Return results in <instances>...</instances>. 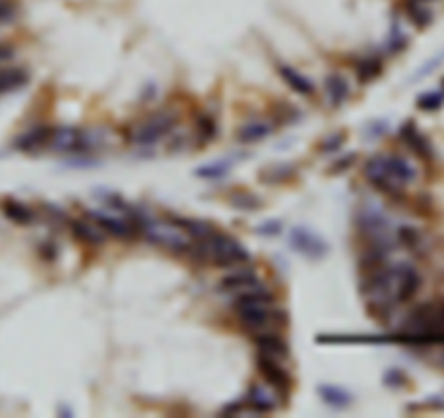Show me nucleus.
<instances>
[{
  "label": "nucleus",
  "instance_id": "nucleus-12",
  "mask_svg": "<svg viewBox=\"0 0 444 418\" xmlns=\"http://www.w3.org/2000/svg\"><path fill=\"white\" fill-rule=\"evenodd\" d=\"M384 162H386V170L390 172L392 179H397L401 185H409L416 181V168L407 162L405 157L399 155H384Z\"/></svg>",
  "mask_w": 444,
  "mask_h": 418
},
{
  "label": "nucleus",
  "instance_id": "nucleus-21",
  "mask_svg": "<svg viewBox=\"0 0 444 418\" xmlns=\"http://www.w3.org/2000/svg\"><path fill=\"white\" fill-rule=\"evenodd\" d=\"M272 131V126L264 120H253V122H246L240 131H238V142L242 144H253V142H261L266 140Z\"/></svg>",
  "mask_w": 444,
  "mask_h": 418
},
{
  "label": "nucleus",
  "instance_id": "nucleus-2",
  "mask_svg": "<svg viewBox=\"0 0 444 418\" xmlns=\"http://www.w3.org/2000/svg\"><path fill=\"white\" fill-rule=\"evenodd\" d=\"M274 301L270 303H253V305H242V308H233L238 314V320L244 329H249L253 335L266 333V331H279L286 323L288 316L283 310H277Z\"/></svg>",
  "mask_w": 444,
  "mask_h": 418
},
{
  "label": "nucleus",
  "instance_id": "nucleus-25",
  "mask_svg": "<svg viewBox=\"0 0 444 418\" xmlns=\"http://www.w3.org/2000/svg\"><path fill=\"white\" fill-rule=\"evenodd\" d=\"M233 162L231 159H227V162H216V164H209V166H203L196 170V174L201 176V179H220V176H224L229 170H231Z\"/></svg>",
  "mask_w": 444,
  "mask_h": 418
},
{
  "label": "nucleus",
  "instance_id": "nucleus-35",
  "mask_svg": "<svg viewBox=\"0 0 444 418\" xmlns=\"http://www.w3.org/2000/svg\"><path fill=\"white\" fill-rule=\"evenodd\" d=\"M0 57H3V59H9V57H11V46H7V44L0 42Z\"/></svg>",
  "mask_w": 444,
  "mask_h": 418
},
{
  "label": "nucleus",
  "instance_id": "nucleus-1",
  "mask_svg": "<svg viewBox=\"0 0 444 418\" xmlns=\"http://www.w3.org/2000/svg\"><path fill=\"white\" fill-rule=\"evenodd\" d=\"M188 253H194L201 262H211L216 266H244L251 262V255L242 246V242L220 231H213L209 237L199 240L194 249L190 246Z\"/></svg>",
  "mask_w": 444,
  "mask_h": 418
},
{
  "label": "nucleus",
  "instance_id": "nucleus-15",
  "mask_svg": "<svg viewBox=\"0 0 444 418\" xmlns=\"http://www.w3.org/2000/svg\"><path fill=\"white\" fill-rule=\"evenodd\" d=\"M401 137H403V142L407 144L409 149H412L418 157H422V159H431V144H429V140H427L418 128L412 124V122H407V124H403V128H401Z\"/></svg>",
  "mask_w": 444,
  "mask_h": 418
},
{
  "label": "nucleus",
  "instance_id": "nucleus-31",
  "mask_svg": "<svg viewBox=\"0 0 444 418\" xmlns=\"http://www.w3.org/2000/svg\"><path fill=\"white\" fill-rule=\"evenodd\" d=\"M342 140H344L342 133H336V135H331V137H327V140L320 144V151H322V153H334L336 149L342 147Z\"/></svg>",
  "mask_w": 444,
  "mask_h": 418
},
{
  "label": "nucleus",
  "instance_id": "nucleus-29",
  "mask_svg": "<svg viewBox=\"0 0 444 418\" xmlns=\"http://www.w3.org/2000/svg\"><path fill=\"white\" fill-rule=\"evenodd\" d=\"M405 46H407V37L403 35V31L394 28L390 33V40H388V48L392 53H399V51H403Z\"/></svg>",
  "mask_w": 444,
  "mask_h": 418
},
{
  "label": "nucleus",
  "instance_id": "nucleus-10",
  "mask_svg": "<svg viewBox=\"0 0 444 418\" xmlns=\"http://www.w3.org/2000/svg\"><path fill=\"white\" fill-rule=\"evenodd\" d=\"M257 285H261L257 272L251 270V268H240L236 272H229L227 277H222L218 287L222 292H229V294L236 296V294L246 292V290H251V287H257Z\"/></svg>",
  "mask_w": 444,
  "mask_h": 418
},
{
  "label": "nucleus",
  "instance_id": "nucleus-20",
  "mask_svg": "<svg viewBox=\"0 0 444 418\" xmlns=\"http://www.w3.org/2000/svg\"><path fill=\"white\" fill-rule=\"evenodd\" d=\"M324 94H327L329 103L334 107H340L349 99V83L344 81V76H340V74H329L324 78Z\"/></svg>",
  "mask_w": 444,
  "mask_h": 418
},
{
  "label": "nucleus",
  "instance_id": "nucleus-8",
  "mask_svg": "<svg viewBox=\"0 0 444 418\" xmlns=\"http://www.w3.org/2000/svg\"><path fill=\"white\" fill-rule=\"evenodd\" d=\"M290 244L294 251H299L301 255L309 257V260H320L327 255L329 246L322 237H318L314 231H309L305 227H294L290 233Z\"/></svg>",
  "mask_w": 444,
  "mask_h": 418
},
{
  "label": "nucleus",
  "instance_id": "nucleus-3",
  "mask_svg": "<svg viewBox=\"0 0 444 418\" xmlns=\"http://www.w3.org/2000/svg\"><path fill=\"white\" fill-rule=\"evenodd\" d=\"M138 227L142 229L144 237L151 244L163 246L174 253H188L192 246V240L183 233V229L174 222H163V220H148L140 216Z\"/></svg>",
  "mask_w": 444,
  "mask_h": 418
},
{
  "label": "nucleus",
  "instance_id": "nucleus-22",
  "mask_svg": "<svg viewBox=\"0 0 444 418\" xmlns=\"http://www.w3.org/2000/svg\"><path fill=\"white\" fill-rule=\"evenodd\" d=\"M3 212L15 224H28V222H33V218H35V214H33L31 207H26L20 201H13V199H5L3 201Z\"/></svg>",
  "mask_w": 444,
  "mask_h": 418
},
{
  "label": "nucleus",
  "instance_id": "nucleus-28",
  "mask_svg": "<svg viewBox=\"0 0 444 418\" xmlns=\"http://www.w3.org/2000/svg\"><path fill=\"white\" fill-rule=\"evenodd\" d=\"M264 174H272V176H264L261 181H266V183H279V181H288L290 176L294 174V168H290V166H274V168L266 170Z\"/></svg>",
  "mask_w": 444,
  "mask_h": 418
},
{
  "label": "nucleus",
  "instance_id": "nucleus-32",
  "mask_svg": "<svg viewBox=\"0 0 444 418\" xmlns=\"http://www.w3.org/2000/svg\"><path fill=\"white\" fill-rule=\"evenodd\" d=\"M257 233L259 235H277V233H281V222H279V220H268V222L261 224V227H257Z\"/></svg>",
  "mask_w": 444,
  "mask_h": 418
},
{
  "label": "nucleus",
  "instance_id": "nucleus-17",
  "mask_svg": "<svg viewBox=\"0 0 444 418\" xmlns=\"http://www.w3.org/2000/svg\"><path fill=\"white\" fill-rule=\"evenodd\" d=\"M279 76L283 78V81L296 92V94H301V96H311L316 92L314 83L309 81L307 76H303L296 68L292 66H286V63H279Z\"/></svg>",
  "mask_w": 444,
  "mask_h": 418
},
{
  "label": "nucleus",
  "instance_id": "nucleus-4",
  "mask_svg": "<svg viewBox=\"0 0 444 418\" xmlns=\"http://www.w3.org/2000/svg\"><path fill=\"white\" fill-rule=\"evenodd\" d=\"M364 176H366V181L372 187L384 192V194H388V197H403V185L397 179H392L390 172L386 170L384 155H375V157L368 159L366 166H364Z\"/></svg>",
  "mask_w": 444,
  "mask_h": 418
},
{
  "label": "nucleus",
  "instance_id": "nucleus-16",
  "mask_svg": "<svg viewBox=\"0 0 444 418\" xmlns=\"http://www.w3.org/2000/svg\"><path fill=\"white\" fill-rule=\"evenodd\" d=\"M429 5H431V0H403V9L407 13V18L418 28L429 26L434 20V11Z\"/></svg>",
  "mask_w": 444,
  "mask_h": 418
},
{
  "label": "nucleus",
  "instance_id": "nucleus-27",
  "mask_svg": "<svg viewBox=\"0 0 444 418\" xmlns=\"http://www.w3.org/2000/svg\"><path fill=\"white\" fill-rule=\"evenodd\" d=\"M442 103H444V92H427L418 99V107L422 111H434L442 107Z\"/></svg>",
  "mask_w": 444,
  "mask_h": 418
},
{
  "label": "nucleus",
  "instance_id": "nucleus-7",
  "mask_svg": "<svg viewBox=\"0 0 444 418\" xmlns=\"http://www.w3.org/2000/svg\"><path fill=\"white\" fill-rule=\"evenodd\" d=\"M257 368L261 377H264L270 388H274V392L279 394H288L290 388H292V377L290 373L286 371V368L279 364V358H272V356H264V353H259L257 358Z\"/></svg>",
  "mask_w": 444,
  "mask_h": 418
},
{
  "label": "nucleus",
  "instance_id": "nucleus-34",
  "mask_svg": "<svg viewBox=\"0 0 444 418\" xmlns=\"http://www.w3.org/2000/svg\"><path fill=\"white\" fill-rule=\"evenodd\" d=\"M353 159H355V155H347V159H340L338 164H334V166H331V172H338V170H342V168L347 170V168L353 164Z\"/></svg>",
  "mask_w": 444,
  "mask_h": 418
},
{
  "label": "nucleus",
  "instance_id": "nucleus-19",
  "mask_svg": "<svg viewBox=\"0 0 444 418\" xmlns=\"http://www.w3.org/2000/svg\"><path fill=\"white\" fill-rule=\"evenodd\" d=\"M28 83L26 68H3L0 70V96L11 94Z\"/></svg>",
  "mask_w": 444,
  "mask_h": 418
},
{
  "label": "nucleus",
  "instance_id": "nucleus-9",
  "mask_svg": "<svg viewBox=\"0 0 444 418\" xmlns=\"http://www.w3.org/2000/svg\"><path fill=\"white\" fill-rule=\"evenodd\" d=\"M88 218L94 220L98 227H101L103 231H107L109 235L120 237V240H129L135 231L131 220H126L124 216H118V214H109V212H105V209H101V212H98V209H90Z\"/></svg>",
  "mask_w": 444,
  "mask_h": 418
},
{
  "label": "nucleus",
  "instance_id": "nucleus-24",
  "mask_svg": "<svg viewBox=\"0 0 444 418\" xmlns=\"http://www.w3.org/2000/svg\"><path fill=\"white\" fill-rule=\"evenodd\" d=\"M379 74H381V61L377 57H364L357 63V76L361 83H368Z\"/></svg>",
  "mask_w": 444,
  "mask_h": 418
},
{
  "label": "nucleus",
  "instance_id": "nucleus-23",
  "mask_svg": "<svg viewBox=\"0 0 444 418\" xmlns=\"http://www.w3.org/2000/svg\"><path fill=\"white\" fill-rule=\"evenodd\" d=\"M318 392H320L324 403L336 408V410H344V408L351 406V394L344 388H338V385H320Z\"/></svg>",
  "mask_w": 444,
  "mask_h": 418
},
{
  "label": "nucleus",
  "instance_id": "nucleus-18",
  "mask_svg": "<svg viewBox=\"0 0 444 418\" xmlns=\"http://www.w3.org/2000/svg\"><path fill=\"white\" fill-rule=\"evenodd\" d=\"M51 133H53V128H48V126H35V128H31L28 133L20 135L18 140H15V149L18 151H38L42 147H48V142H51Z\"/></svg>",
  "mask_w": 444,
  "mask_h": 418
},
{
  "label": "nucleus",
  "instance_id": "nucleus-5",
  "mask_svg": "<svg viewBox=\"0 0 444 418\" xmlns=\"http://www.w3.org/2000/svg\"><path fill=\"white\" fill-rule=\"evenodd\" d=\"M48 147L59 153H85L94 147V142L88 137V133L79 131V128L61 126V128H53Z\"/></svg>",
  "mask_w": 444,
  "mask_h": 418
},
{
  "label": "nucleus",
  "instance_id": "nucleus-6",
  "mask_svg": "<svg viewBox=\"0 0 444 418\" xmlns=\"http://www.w3.org/2000/svg\"><path fill=\"white\" fill-rule=\"evenodd\" d=\"M172 126H174L172 114H157L153 118H148L146 122H142L135 131L131 133V142L138 144V147H148V144H155L168 131H172Z\"/></svg>",
  "mask_w": 444,
  "mask_h": 418
},
{
  "label": "nucleus",
  "instance_id": "nucleus-33",
  "mask_svg": "<svg viewBox=\"0 0 444 418\" xmlns=\"http://www.w3.org/2000/svg\"><path fill=\"white\" fill-rule=\"evenodd\" d=\"M403 381H405V377H403L401 371H390V373L386 375V383L392 385V388H394V385H401Z\"/></svg>",
  "mask_w": 444,
  "mask_h": 418
},
{
  "label": "nucleus",
  "instance_id": "nucleus-36",
  "mask_svg": "<svg viewBox=\"0 0 444 418\" xmlns=\"http://www.w3.org/2000/svg\"><path fill=\"white\" fill-rule=\"evenodd\" d=\"M3 61H5V59H3V57H0V63H3Z\"/></svg>",
  "mask_w": 444,
  "mask_h": 418
},
{
  "label": "nucleus",
  "instance_id": "nucleus-13",
  "mask_svg": "<svg viewBox=\"0 0 444 418\" xmlns=\"http://www.w3.org/2000/svg\"><path fill=\"white\" fill-rule=\"evenodd\" d=\"M70 231L79 242L90 246H101L105 240L103 229L94 220H70Z\"/></svg>",
  "mask_w": 444,
  "mask_h": 418
},
{
  "label": "nucleus",
  "instance_id": "nucleus-11",
  "mask_svg": "<svg viewBox=\"0 0 444 418\" xmlns=\"http://www.w3.org/2000/svg\"><path fill=\"white\" fill-rule=\"evenodd\" d=\"M242 403L246 408V412H272L277 408V396L266 390L264 385H251L249 392L244 394Z\"/></svg>",
  "mask_w": 444,
  "mask_h": 418
},
{
  "label": "nucleus",
  "instance_id": "nucleus-30",
  "mask_svg": "<svg viewBox=\"0 0 444 418\" xmlns=\"http://www.w3.org/2000/svg\"><path fill=\"white\" fill-rule=\"evenodd\" d=\"M199 133H201L203 142H209L213 135H216V122H213L211 118H201L199 120Z\"/></svg>",
  "mask_w": 444,
  "mask_h": 418
},
{
  "label": "nucleus",
  "instance_id": "nucleus-26",
  "mask_svg": "<svg viewBox=\"0 0 444 418\" xmlns=\"http://www.w3.org/2000/svg\"><path fill=\"white\" fill-rule=\"evenodd\" d=\"M397 240L403 244V246H407V249H412V251H416V249H420L422 246V237H420V233L414 229V227H407V224H403V227H399V231H397Z\"/></svg>",
  "mask_w": 444,
  "mask_h": 418
},
{
  "label": "nucleus",
  "instance_id": "nucleus-14",
  "mask_svg": "<svg viewBox=\"0 0 444 418\" xmlns=\"http://www.w3.org/2000/svg\"><path fill=\"white\" fill-rule=\"evenodd\" d=\"M255 344L259 349V353H264V356H272L283 360L288 358V344L279 331H266V333H257L255 335Z\"/></svg>",
  "mask_w": 444,
  "mask_h": 418
}]
</instances>
